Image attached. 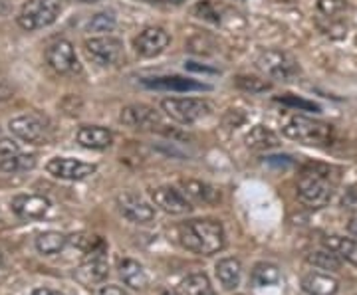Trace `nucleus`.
Instances as JSON below:
<instances>
[{
	"mask_svg": "<svg viewBox=\"0 0 357 295\" xmlns=\"http://www.w3.org/2000/svg\"><path fill=\"white\" fill-rule=\"evenodd\" d=\"M181 246L199 256H213L225 248L227 236L218 220L197 218L183 222L178 226Z\"/></svg>",
	"mask_w": 357,
	"mask_h": 295,
	"instance_id": "obj_1",
	"label": "nucleus"
},
{
	"mask_svg": "<svg viewBox=\"0 0 357 295\" xmlns=\"http://www.w3.org/2000/svg\"><path fill=\"white\" fill-rule=\"evenodd\" d=\"M296 193L302 205L307 208H324L333 196V184L330 182V168L324 165H306L298 177Z\"/></svg>",
	"mask_w": 357,
	"mask_h": 295,
	"instance_id": "obj_2",
	"label": "nucleus"
},
{
	"mask_svg": "<svg viewBox=\"0 0 357 295\" xmlns=\"http://www.w3.org/2000/svg\"><path fill=\"white\" fill-rule=\"evenodd\" d=\"M282 133L307 147H326L333 141V127L330 123H324L314 117L302 115V113H290L282 117Z\"/></svg>",
	"mask_w": 357,
	"mask_h": 295,
	"instance_id": "obj_3",
	"label": "nucleus"
},
{
	"mask_svg": "<svg viewBox=\"0 0 357 295\" xmlns=\"http://www.w3.org/2000/svg\"><path fill=\"white\" fill-rule=\"evenodd\" d=\"M62 8L64 0H28L16 16V22L26 32H36L54 24Z\"/></svg>",
	"mask_w": 357,
	"mask_h": 295,
	"instance_id": "obj_4",
	"label": "nucleus"
},
{
	"mask_svg": "<svg viewBox=\"0 0 357 295\" xmlns=\"http://www.w3.org/2000/svg\"><path fill=\"white\" fill-rule=\"evenodd\" d=\"M161 109L167 117L181 125H192L206 115H211L213 105L203 97H167L161 102Z\"/></svg>",
	"mask_w": 357,
	"mask_h": 295,
	"instance_id": "obj_5",
	"label": "nucleus"
},
{
	"mask_svg": "<svg viewBox=\"0 0 357 295\" xmlns=\"http://www.w3.org/2000/svg\"><path fill=\"white\" fill-rule=\"evenodd\" d=\"M84 51L91 64L100 67H115L126 58L123 42L114 36H93L84 42Z\"/></svg>",
	"mask_w": 357,
	"mask_h": 295,
	"instance_id": "obj_6",
	"label": "nucleus"
},
{
	"mask_svg": "<svg viewBox=\"0 0 357 295\" xmlns=\"http://www.w3.org/2000/svg\"><path fill=\"white\" fill-rule=\"evenodd\" d=\"M256 67L270 79L290 81L300 74V65L290 54L282 50H264L256 58Z\"/></svg>",
	"mask_w": 357,
	"mask_h": 295,
	"instance_id": "obj_7",
	"label": "nucleus"
},
{
	"mask_svg": "<svg viewBox=\"0 0 357 295\" xmlns=\"http://www.w3.org/2000/svg\"><path fill=\"white\" fill-rule=\"evenodd\" d=\"M46 64L60 76H76L82 72V64L77 60L76 48L70 40H56L46 50Z\"/></svg>",
	"mask_w": 357,
	"mask_h": 295,
	"instance_id": "obj_8",
	"label": "nucleus"
},
{
	"mask_svg": "<svg viewBox=\"0 0 357 295\" xmlns=\"http://www.w3.org/2000/svg\"><path fill=\"white\" fill-rule=\"evenodd\" d=\"M119 121L131 129H139V131H155V129L163 127L161 113L145 103H131L126 105L119 113Z\"/></svg>",
	"mask_w": 357,
	"mask_h": 295,
	"instance_id": "obj_9",
	"label": "nucleus"
},
{
	"mask_svg": "<svg viewBox=\"0 0 357 295\" xmlns=\"http://www.w3.org/2000/svg\"><path fill=\"white\" fill-rule=\"evenodd\" d=\"M141 83L145 88L155 91H173V93H191V91H208L211 86H206L203 81H197L192 77L177 76V74H169V76H151L143 77Z\"/></svg>",
	"mask_w": 357,
	"mask_h": 295,
	"instance_id": "obj_10",
	"label": "nucleus"
},
{
	"mask_svg": "<svg viewBox=\"0 0 357 295\" xmlns=\"http://www.w3.org/2000/svg\"><path fill=\"white\" fill-rule=\"evenodd\" d=\"M151 200L153 205L163 210L167 214H173V216H178V214H189L192 210V202L185 196L183 191H178L175 186H169V184H163V186H155L151 189Z\"/></svg>",
	"mask_w": 357,
	"mask_h": 295,
	"instance_id": "obj_11",
	"label": "nucleus"
},
{
	"mask_svg": "<svg viewBox=\"0 0 357 295\" xmlns=\"http://www.w3.org/2000/svg\"><path fill=\"white\" fill-rule=\"evenodd\" d=\"M171 44V34L163 26H147L133 40V48L141 58H155L167 50Z\"/></svg>",
	"mask_w": 357,
	"mask_h": 295,
	"instance_id": "obj_12",
	"label": "nucleus"
},
{
	"mask_svg": "<svg viewBox=\"0 0 357 295\" xmlns=\"http://www.w3.org/2000/svg\"><path fill=\"white\" fill-rule=\"evenodd\" d=\"M46 170L50 173L52 177L62 180H84L91 177L98 167L91 163H84L77 159H70V157H54L48 161Z\"/></svg>",
	"mask_w": 357,
	"mask_h": 295,
	"instance_id": "obj_13",
	"label": "nucleus"
},
{
	"mask_svg": "<svg viewBox=\"0 0 357 295\" xmlns=\"http://www.w3.org/2000/svg\"><path fill=\"white\" fill-rule=\"evenodd\" d=\"M50 200L42 194H16L10 198V210L18 218L40 220L50 210Z\"/></svg>",
	"mask_w": 357,
	"mask_h": 295,
	"instance_id": "obj_14",
	"label": "nucleus"
},
{
	"mask_svg": "<svg viewBox=\"0 0 357 295\" xmlns=\"http://www.w3.org/2000/svg\"><path fill=\"white\" fill-rule=\"evenodd\" d=\"M117 208L133 224H149L155 218V208L149 202H145L139 194H119L117 196Z\"/></svg>",
	"mask_w": 357,
	"mask_h": 295,
	"instance_id": "obj_15",
	"label": "nucleus"
},
{
	"mask_svg": "<svg viewBox=\"0 0 357 295\" xmlns=\"http://www.w3.org/2000/svg\"><path fill=\"white\" fill-rule=\"evenodd\" d=\"M8 129L16 139L32 145H42L46 141V125L36 115H18L10 119Z\"/></svg>",
	"mask_w": 357,
	"mask_h": 295,
	"instance_id": "obj_16",
	"label": "nucleus"
},
{
	"mask_svg": "<svg viewBox=\"0 0 357 295\" xmlns=\"http://www.w3.org/2000/svg\"><path fill=\"white\" fill-rule=\"evenodd\" d=\"M107 276H109V264H107L105 256H88L74 271L76 282L86 285V287L105 282Z\"/></svg>",
	"mask_w": 357,
	"mask_h": 295,
	"instance_id": "obj_17",
	"label": "nucleus"
},
{
	"mask_svg": "<svg viewBox=\"0 0 357 295\" xmlns=\"http://www.w3.org/2000/svg\"><path fill=\"white\" fill-rule=\"evenodd\" d=\"M76 139L84 149L103 151V149H109L112 147L114 133L109 129L102 127V125H84V127L77 129Z\"/></svg>",
	"mask_w": 357,
	"mask_h": 295,
	"instance_id": "obj_18",
	"label": "nucleus"
},
{
	"mask_svg": "<svg viewBox=\"0 0 357 295\" xmlns=\"http://www.w3.org/2000/svg\"><path fill=\"white\" fill-rule=\"evenodd\" d=\"M181 191L191 202H199V205H217L220 200V191L217 186L203 182V180L185 179L181 180Z\"/></svg>",
	"mask_w": 357,
	"mask_h": 295,
	"instance_id": "obj_19",
	"label": "nucleus"
},
{
	"mask_svg": "<svg viewBox=\"0 0 357 295\" xmlns=\"http://www.w3.org/2000/svg\"><path fill=\"white\" fill-rule=\"evenodd\" d=\"M302 289L307 295H335L340 289V282L321 271H310L302 278Z\"/></svg>",
	"mask_w": 357,
	"mask_h": 295,
	"instance_id": "obj_20",
	"label": "nucleus"
},
{
	"mask_svg": "<svg viewBox=\"0 0 357 295\" xmlns=\"http://www.w3.org/2000/svg\"><path fill=\"white\" fill-rule=\"evenodd\" d=\"M244 143L252 151H270V149L280 147V137L272 129L264 127V125H255L246 133Z\"/></svg>",
	"mask_w": 357,
	"mask_h": 295,
	"instance_id": "obj_21",
	"label": "nucleus"
},
{
	"mask_svg": "<svg viewBox=\"0 0 357 295\" xmlns=\"http://www.w3.org/2000/svg\"><path fill=\"white\" fill-rule=\"evenodd\" d=\"M119 278L123 280L126 285H129L131 289H145L149 285V278H147V271L141 266L139 262L126 257L119 262Z\"/></svg>",
	"mask_w": 357,
	"mask_h": 295,
	"instance_id": "obj_22",
	"label": "nucleus"
},
{
	"mask_svg": "<svg viewBox=\"0 0 357 295\" xmlns=\"http://www.w3.org/2000/svg\"><path fill=\"white\" fill-rule=\"evenodd\" d=\"M215 271H217L218 282H220V285H222L225 289H234V287H238L243 268H241V262H238L236 257L218 260Z\"/></svg>",
	"mask_w": 357,
	"mask_h": 295,
	"instance_id": "obj_23",
	"label": "nucleus"
},
{
	"mask_svg": "<svg viewBox=\"0 0 357 295\" xmlns=\"http://www.w3.org/2000/svg\"><path fill=\"white\" fill-rule=\"evenodd\" d=\"M68 242L86 256H105L107 254L105 240L102 236H96V234H74L68 238Z\"/></svg>",
	"mask_w": 357,
	"mask_h": 295,
	"instance_id": "obj_24",
	"label": "nucleus"
},
{
	"mask_svg": "<svg viewBox=\"0 0 357 295\" xmlns=\"http://www.w3.org/2000/svg\"><path fill=\"white\" fill-rule=\"evenodd\" d=\"M324 246L335 252L342 260L357 266V240L342 238V236H328V238H324Z\"/></svg>",
	"mask_w": 357,
	"mask_h": 295,
	"instance_id": "obj_25",
	"label": "nucleus"
},
{
	"mask_svg": "<svg viewBox=\"0 0 357 295\" xmlns=\"http://www.w3.org/2000/svg\"><path fill=\"white\" fill-rule=\"evenodd\" d=\"M68 244V236H64L62 232H42L38 238H36V250H38L42 256H54L58 252L64 250V246Z\"/></svg>",
	"mask_w": 357,
	"mask_h": 295,
	"instance_id": "obj_26",
	"label": "nucleus"
},
{
	"mask_svg": "<svg viewBox=\"0 0 357 295\" xmlns=\"http://www.w3.org/2000/svg\"><path fill=\"white\" fill-rule=\"evenodd\" d=\"M250 282L255 283L256 287H270L280 282V270L274 264L268 262H260L256 264L252 271H250Z\"/></svg>",
	"mask_w": 357,
	"mask_h": 295,
	"instance_id": "obj_27",
	"label": "nucleus"
},
{
	"mask_svg": "<svg viewBox=\"0 0 357 295\" xmlns=\"http://www.w3.org/2000/svg\"><path fill=\"white\" fill-rule=\"evenodd\" d=\"M34 167H36V157L34 154L16 153L0 159V173H6V175L26 173V170H32Z\"/></svg>",
	"mask_w": 357,
	"mask_h": 295,
	"instance_id": "obj_28",
	"label": "nucleus"
},
{
	"mask_svg": "<svg viewBox=\"0 0 357 295\" xmlns=\"http://www.w3.org/2000/svg\"><path fill=\"white\" fill-rule=\"evenodd\" d=\"M307 264H312L318 270L337 271L342 270V257L337 256L332 250H318V252H310L306 256Z\"/></svg>",
	"mask_w": 357,
	"mask_h": 295,
	"instance_id": "obj_29",
	"label": "nucleus"
},
{
	"mask_svg": "<svg viewBox=\"0 0 357 295\" xmlns=\"http://www.w3.org/2000/svg\"><path fill=\"white\" fill-rule=\"evenodd\" d=\"M183 295H215V289L204 273H191L181 282Z\"/></svg>",
	"mask_w": 357,
	"mask_h": 295,
	"instance_id": "obj_30",
	"label": "nucleus"
},
{
	"mask_svg": "<svg viewBox=\"0 0 357 295\" xmlns=\"http://www.w3.org/2000/svg\"><path fill=\"white\" fill-rule=\"evenodd\" d=\"M276 102L290 107V109H298V111H307V113H319V105L318 103L310 102V99H304V97H298L294 93H286V95H280L276 97Z\"/></svg>",
	"mask_w": 357,
	"mask_h": 295,
	"instance_id": "obj_31",
	"label": "nucleus"
},
{
	"mask_svg": "<svg viewBox=\"0 0 357 295\" xmlns=\"http://www.w3.org/2000/svg\"><path fill=\"white\" fill-rule=\"evenodd\" d=\"M236 86L246 93H266V91L272 90L270 81L255 76H238L236 77Z\"/></svg>",
	"mask_w": 357,
	"mask_h": 295,
	"instance_id": "obj_32",
	"label": "nucleus"
},
{
	"mask_svg": "<svg viewBox=\"0 0 357 295\" xmlns=\"http://www.w3.org/2000/svg\"><path fill=\"white\" fill-rule=\"evenodd\" d=\"M192 14L201 20H206V22H213V24H218L220 22V8L213 0H203L199 2L195 8H192Z\"/></svg>",
	"mask_w": 357,
	"mask_h": 295,
	"instance_id": "obj_33",
	"label": "nucleus"
},
{
	"mask_svg": "<svg viewBox=\"0 0 357 295\" xmlns=\"http://www.w3.org/2000/svg\"><path fill=\"white\" fill-rule=\"evenodd\" d=\"M115 24H117V20H115L114 13H98L88 22V30L107 34V32H114Z\"/></svg>",
	"mask_w": 357,
	"mask_h": 295,
	"instance_id": "obj_34",
	"label": "nucleus"
},
{
	"mask_svg": "<svg viewBox=\"0 0 357 295\" xmlns=\"http://www.w3.org/2000/svg\"><path fill=\"white\" fill-rule=\"evenodd\" d=\"M318 10L326 18H337L347 10V0H318Z\"/></svg>",
	"mask_w": 357,
	"mask_h": 295,
	"instance_id": "obj_35",
	"label": "nucleus"
},
{
	"mask_svg": "<svg viewBox=\"0 0 357 295\" xmlns=\"http://www.w3.org/2000/svg\"><path fill=\"white\" fill-rule=\"evenodd\" d=\"M16 153H20L18 143L13 141V139H0V159L10 157V154H16Z\"/></svg>",
	"mask_w": 357,
	"mask_h": 295,
	"instance_id": "obj_36",
	"label": "nucleus"
},
{
	"mask_svg": "<svg viewBox=\"0 0 357 295\" xmlns=\"http://www.w3.org/2000/svg\"><path fill=\"white\" fill-rule=\"evenodd\" d=\"M14 95V88L13 83L6 79V77L0 74V103L6 102V99H10Z\"/></svg>",
	"mask_w": 357,
	"mask_h": 295,
	"instance_id": "obj_37",
	"label": "nucleus"
},
{
	"mask_svg": "<svg viewBox=\"0 0 357 295\" xmlns=\"http://www.w3.org/2000/svg\"><path fill=\"white\" fill-rule=\"evenodd\" d=\"M187 70H191V72H203V74H217V70H213V67H206V65H197V62H187L185 64Z\"/></svg>",
	"mask_w": 357,
	"mask_h": 295,
	"instance_id": "obj_38",
	"label": "nucleus"
},
{
	"mask_svg": "<svg viewBox=\"0 0 357 295\" xmlns=\"http://www.w3.org/2000/svg\"><path fill=\"white\" fill-rule=\"evenodd\" d=\"M98 295H128L123 289H119V287H115V285H105V287H102L100 292H98Z\"/></svg>",
	"mask_w": 357,
	"mask_h": 295,
	"instance_id": "obj_39",
	"label": "nucleus"
},
{
	"mask_svg": "<svg viewBox=\"0 0 357 295\" xmlns=\"http://www.w3.org/2000/svg\"><path fill=\"white\" fill-rule=\"evenodd\" d=\"M32 295H64L58 289H52V287H34L32 289Z\"/></svg>",
	"mask_w": 357,
	"mask_h": 295,
	"instance_id": "obj_40",
	"label": "nucleus"
},
{
	"mask_svg": "<svg viewBox=\"0 0 357 295\" xmlns=\"http://www.w3.org/2000/svg\"><path fill=\"white\" fill-rule=\"evenodd\" d=\"M143 2H147V4H165V6H178V4H183L185 0H143Z\"/></svg>",
	"mask_w": 357,
	"mask_h": 295,
	"instance_id": "obj_41",
	"label": "nucleus"
},
{
	"mask_svg": "<svg viewBox=\"0 0 357 295\" xmlns=\"http://www.w3.org/2000/svg\"><path fill=\"white\" fill-rule=\"evenodd\" d=\"M347 230L351 232L354 236H357V216H356V218L349 220V224H347Z\"/></svg>",
	"mask_w": 357,
	"mask_h": 295,
	"instance_id": "obj_42",
	"label": "nucleus"
},
{
	"mask_svg": "<svg viewBox=\"0 0 357 295\" xmlns=\"http://www.w3.org/2000/svg\"><path fill=\"white\" fill-rule=\"evenodd\" d=\"M82 2H86V4H91V2H100V0H82Z\"/></svg>",
	"mask_w": 357,
	"mask_h": 295,
	"instance_id": "obj_43",
	"label": "nucleus"
},
{
	"mask_svg": "<svg viewBox=\"0 0 357 295\" xmlns=\"http://www.w3.org/2000/svg\"><path fill=\"white\" fill-rule=\"evenodd\" d=\"M2 264H4V256H2V252H0V268H2Z\"/></svg>",
	"mask_w": 357,
	"mask_h": 295,
	"instance_id": "obj_44",
	"label": "nucleus"
},
{
	"mask_svg": "<svg viewBox=\"0 0 357 295\" xmlns=\"http://www.w3.org/2000/svg\"><path fill=\"white\" fill-rule=\"evenodd\" d=\"M163 295H175V294H173V292H165V294H163Z\"/></svg>",
	"mask_w": 357,
	"mask_h": 295,
	"instance_id": "obj_45",
	"label": "nucleus"
}]
</instances>
